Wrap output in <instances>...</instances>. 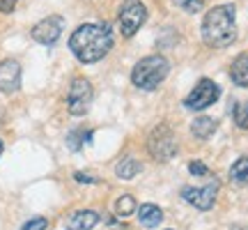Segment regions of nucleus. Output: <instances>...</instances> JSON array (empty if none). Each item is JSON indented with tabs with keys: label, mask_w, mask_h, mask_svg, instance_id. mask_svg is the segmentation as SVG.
Here are the masks:
<instances>
[{
	"label": "nucleus",
	"mask_w": 248,
	"mask_h": 230,
	"mask_svg": "<svg viewBox=\"0 0 248 230\" xmlns=\"http://www.w3.org/2000/svg\"><path fill=\"white\" fill-rule=\"evenodd\" d=\"M115 44V35L110 23H85L74 30L69 37V49L78 62L92 65L106 58Z\"/></svg>",
	"instance_id": "1"
},
{
	"label": "nucleus",
	"mask_w": 248,
	"mask_h": 230,
	"mask_svg": "<svg viewBox=\"0 0 248 230\" xmlns=\"http://www.w3.org/2000/svg\"><path fill=\"white\" fill-rule=\"evenodd\" d=\"M237 7L234 5H216L202 18L200 35L202 42L212 49H225L237 39Z\"/></svg>",
	"instance_id": "2"
},
{
	"label": "nucleus",
	"mask_w": 248,
	"mask_h": 230,
	"mask_svg": "<svg viewBox=\"0 0 248 230\" xmlns=\"http://www.w3.org/2000/svg\"><path fill=\"white\" fill-rule=\"evenodd\" d=\"M170 74V62L166 55H147L133 65L131 69V83L138 90H145V92H152L156 90L168 79Z\"/></svg>",
	"instance_id": "3"
},
{
	"label": "nucleus",
	"mask_w": 248,
	"mask_h": 230,
	"mask_svg": "<svg viewBox=\"0 0 248 230\" xmlns=\"http://www.w3.org/2000/svg\"><path fill=\"white\" fill-rule=\"evenodd\" d=\"M147 152H150L152 159L159 161V164H166L177 154V136L168 124L154 127V131L147 138Z\"/></svg>",
	"instance_id": "4"
},
{
	"label": "nucleus",
	"mask_w": 248,
	"mask_h": 230,
	"mask_svg": "<svg viewBox=\"0 0 248 230\" xmlns=\"http://www.w3.org/2000/svg\"><path fill=\"white\" fill-rule=\"evenodd\" d=\"M117 21H120V30L124 37H133L140 26H145L147 21V7L142 5L140 0H126L120 12H117Z\"/></svg>",
	"instance_id": "5"
},
{
	"label": "nucleus",
	"mask_w": 248,
	"mask_h": 230,
	"mask_svg": "<svg viewBox=\"0 0 248 230\" xmlns=\"http://www.w3.org/2000/svg\"><path fill=\"white\" fill-rule=\"evenodd\" d=\"M92 97H94V90H92V83L83 76H76L71 81L69 92H67V108H69L71 115H85L90 111V104H92Z\"/></svg>",
	"instance_id": "6"
},
{
	"label": "nucleus",
	"mask_w": 248,
	"mask_h": 230,
	"mask_svg": "<svg viewBox=\"0 0 248 230\" xmlns=\"http://www.w3.org/2000/svg\"><path fill=\"white\" fill-rule=\"evenodd\" d=\"M218 97H221V88L212 79H200L198 85L184 99V108H188V111H204L212 104H216Z\"/></svg>",
	"instance_id": "7"
},
{
	"label": "nucleus",
	"mask_w": 248,
	"mask_h": 230,
	"mask_svg": "<svg viewBox=\"0 0 248 230\" xmlns=\"http://www.w3.org/2000/svg\"><path fill=\"white\" fill-rule=\"evenodd\" d=\"M218 189H221L218 180H214V182H209V184H204V186H184V189H182V198H184L188 205H193L195 210L207 212V210H212L214 203H216Z\"/></svg>",
	"instance_id": "8"
},
{
	"label": "nucleus",
	"mask_w": 248,
	"mask_h": 230,
	"mask_svg": "<svg viewBox=\"0 0 248 230\" xmlns=\"http://www.w3.org/2000/svg\"><path fill=\"white\" fill-rule=\"evenodd\" d=\"M62 30H64V18L53 14V16H46L37 23L32 30H30V37L35 39L37 44H44V46H51L60 39Z\"/></svg>",
	"instance_id": "9"
},
{
	"label": "nucleus",
	"mask_w": 248,
	"mask_h": 230,
	"mask_svg": "<svg viewBox=\"0 0 248 230\" xmlns=\"http://www.w3.org/2000/svg\"><path fill=\"white\" fill-rule=\"evenodd\" d=\"M21 88V65L14 58L0 62V92H16Z\"/></svg>",
	"instance_id": "10"
},
{
	"label": "nucleus",
	"mask_w": 248,
	"mask_h": 230,
	"mask_svg": "<svg viewBox=\"0 0 248 230\" xmlns=\"http://www.w3.org/2000/svg\"><path fill=\"white\" fill-rule=\"evenodd\" d=\"M99 221H101V216H99L94 210H78V212H74L67 216V228L69 230H92Z\"/></svg>",
	"instance_id": "11"
},
{
	"label": "nucleus",
	"mask_w": 248,
	"mask_h": 230,
	"mask_svg": "<svg viewBox=\"0 0 248 230\" xmlns=\"http://www.w3.org/2000/svg\"><path fill=\"white\" fill-rule=\"evenodd\" d=\"M230 79L234 85L248 88V53H239L230 65Z\"/></svg>",
	"instance_id": "12"
},
{
	"label": "nucleus",
	"mask_w": 248,
	"mask_h": 230,
	"mask_svg": "<svg viewBox=\"0 0 248 230\" xmlns=\"http://www.w3.org/2000/svg\"><path fill=\"white\" fill-rule=\"evenodd\" d=\"M138 221H140V226H145V228H156L161 221H163V212H161V207H156V205H140V210H138Z\"/></svg>",
	"instance_id": "13"
},
{
	"label": "nucleus",
	"mask_w": 248,
	"mask_h": 230,
	"mask_svg": "<svg viewBox=\"0 0 248 230\" xmlns=\"http://www.w3.org/2000/svg\"><path fill=\"white\" fill-rule=\"evenodd\" d=\"M191 131H193L195 138L207 141V138H212L214 133H216V120L207 117V115H202V117H195L193 124H191Z\"/></svg>",
	"instance_id": "14"
},
{
	"label": "nucleus",
	"mask_w": 248,
	"mask_h": 230,
	"mask_svg": "<svg viewBox=\"0 0 248 230\" xmlns=\"http://www.w3.org/2000/svg\"><path fill=\"white\" fill-rule=\"evenodd\" d=\"M138 173H140V164L133 159V157H124L115 166V175L122 177V180H131V177H136Z\"/></svg>",
	"instance_id": "15"
},
{
	"label": "nucleus",
	"mask_w": 248,
	"mask_h": 230,
	"mask_svg": "<svg viewBox=\"0 0 248 230\" xmlns=\"http://www.w3.org/2000/svg\"><path fill=\"white\" fill-rule=\"evenodd\" d=\"M230 180L234 184H248V157H241L232 164L230 168Z\"/></svg>",
	"instance_id": "16"
},
{
	"label": "nucleus",
	"mask_w": 248,
	"mask_h": 230,
	"mask_svg": "<svg viewBox=\"0 0 248 230\" xmlns=\"http://www.w3.org/2000/svg\"><path fill=\"white\" fill-rule=\"evenodd\" d=\"M90 141H92V131H85V129H76V131H71L67 136V145H69L71 152H78Z\"/></svg>",
	"instance_id": "17"
},
{
	"label": "nucleus",
	"mask_w": 248,
	"mask_h": 230,
	"mask_svg": "<svg viewBox=\"0 0 248 230\" xmlns=\"http://www.w3.org/2000/svg\"><path fill=\"white\" fill-rule=\"evenodd\" d=\"M136 212V198L131 194H124L115 200V214L117 216H131Z\"/></svg>",
	"instance_id": "18"
},
{
	"label": "nucleus",
	"mask_w": 248,
	"mask_h": 230,
	"mask_svg": "<svg viewBox=\"0 0 248 230\" xmlns=\"http://www.w3.org/2000/svg\"><path fill=\"white\" fill-rule=\"evenodd\" d=\"M232 117H234L239 129H248V101H239L232 111Z\"/></svg>",
	"instance_id": "19"
},
{
	"label": "nucleus",
	"mask_w": 248,
	"mask_h": 230,
	"mask_svg": "<svg viewBox=\"0 0 248 230\" xmlns=\"http://www.w3.org/2000/svg\"><path fill=\"white\" fill-rule=\"evenodd\" d=\"M204 2H207V0H175V5H177V7H182L184 12H188V14L200 12V9L204 7Z\"/></svg>",
	"instance_id": "20"
},
{
	"label": "nucleus",
	"mask_w": 248,
	"mask_h": 230,
	"mask_svg": "<svg viewBox=\"0 0 248 230\" xmlns=\"http://www.w3.org/2000/svg\"><path fill=\"white\" fill-rule=\"evenodd\" d=\"M48 228V221H46L44 216H35V219H30L21 226V230H46Z\"/></svg>",
	"instance_id": "21"
},
{
	"label": "nucleus",
	"mask_w": 248,
	"mask_h": 230,
	"mask_svg": "<svg viewBox=\"0 0 248 230\" xmlns=\"http://www.w3.org/2000/svg\"><path fill=\"white\" fill-rule=\"evenodd\" d=\"M188 173L195 177H202V175H209V168L204 166L202 161H191V164H188Z\"/></svg>",
	"instance_id": "22"
},
{
	"label": "nucleus",
	"mask_w": 248,
	"mask_h": 230,
	"mask_svg": "<svg viewBox=\"0 0 248 230\" xmlns=\"http://www.w3.org/2000/svg\"><path fill=\"white\" fill-rule=\"evenodd\" d=\"M74 180H76V182H80V184H97V182H99V177L88 175V173H74Z\"/></svg>",
	"instance_id": "23"
},
{
	"label": "nucleus",
	"mask_w": 248,
	"mask_h": 230,
	"mask_svg": "<svg viewBox=\"0 0 248 230\" xmlns=\"http://www.w3.org/2000/svg\"><path fill=\"white\" fill-rule=\"evenodd\" d=\"M18 0H0V12H5V14H9L12 9L16 7Z\"/></svg>",
	"instance_id": "24"
},
{
	"label": "nucleus",
	"mask_w": 248,
	"mask_h": 230,
	"mask_svg": "<svg viewBox=\"0 0 248 230\" xmlns=\"http://www.w3.org/2000/svg\"><path fill=\"white\" fill-rule=\"evenodd\" d=\"M2 150H5V145H2V141H0V157H2Z\"/></svg>",
	"instance_id": "25"
},
{
	"label": "nucleus",
	"mask_w": 248,
	"mask_h": 230,
	"mask_svg": "<svg viewBox=\"0 0 248 230\" xmlns=\"http://www.w3.org/2000/svg\"><path fill=\"white\" fill-rule=\"evenodd\" d=\"M120 230H129V228H120Z\"/></svg>",
	"instance_id": "26"
}]
</instances>
